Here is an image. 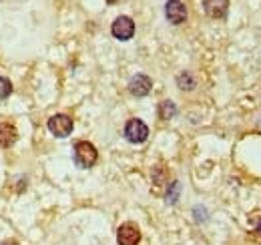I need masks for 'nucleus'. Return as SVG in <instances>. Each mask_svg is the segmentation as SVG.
I'll use <instances>...</instances> for the list:
<instances>
[{
    "mask_svg": "<svg viewBox=\"0 0 261 245\" xmlns=\"http://www.w3.org/2000/svg\"><path fill=\"white\" fill-rule=\"evenodd\" d=\"M98 159V153L95 145H91L89 141H81L74 145V163L81 169H91Z\"/></svg>",
    "mask_w": 261,
    "mask_h": 245,
    "instance_id": "1",
    "label": "nucleus"
},
{
    "mask_svg": "<svg viewBox=\"0 0 261 245\" xmlns=\"http://www.w3.org/2000/svg\"><path fill=\"white\" fill-rule=\"evenodd\" d=\"M125 137L133 145H141L149 137V127L143 121H139V119H130L127 122V127H125Z\"/></svg>",
    "mask_w": 261,
    "mask_h": 245,
    "instance_id": "2",
    "label": "nucleus"
},
{
    "mask_svg": "<svg viewBox=\"0 0 261 245\" xmlns=\"http://www.w3.org/2000/svg\"><path fill=\"white\" fill-rule=\"evenodd\" d=\"M165 16L171 24H183L187 18V8L181 0H169L165 4Z\"/></svg>",
    "mask_w": 261,
    "mask_h": 245,
    "instance_id": "3",
    "label": "nucleus"
},
{
    "mask_svg": "<svg viewBox=\"0 0 261 245\" xmlns=\"http://www.w3.org/2000/svg\"><path fill=\"white\" fill-rule=\"evenodd\" d=\"M72 119L68 115H55L48 119V129L57 137H68L72 133Z\"/></svg>",
    "mask_w": 261,
    "mask_h": 245,
    "instance_id": "4",
    "label": "nucleus"
},
{
    "mask_svg": "<svg viewBox=\"0 0 261 245\" xmlns=\"http://www.w3.org/2000/svg\"><path fill=\"white\" fill-rule=\"evenodd\" d=\"M117 241L119 245H139L141 241V231L135 223H123L117 231Z\"/></svg>",
    "mask_w": 261,
    "mask_h": 245,
    "instance_id": "5",
    "label": "nucleus"
},
{
    "mask_svg": "<svg viewBox=\"0 0 261 245\" xmlns=\"http://www.w3.org/2000/svg\"><path fill=\"white\" fill-rule=\"evenodd\" d=\"M113 36L119 38V40H129L135 34V22L130 20L129 16H119L115 22H113Z\"/></svg>",
    "mask_w": 261,
    "mask_h": 245,
    "instance_id": "6",
    "label": "nucleus"
},
{
    "mask_svg": "<svg viewBox=\"0 0 261 245\" xmlns=\"http://www.w3.org/2000/svg\"><path fill=\"white\" fill-rule=\"evenodd\" d=\"M153 89V81L147 75H135L129 83V91L135 96H147Z\"/></svg>",
    "mask_w": 261,
    "mask_h": 245,
    "instance_id": "7",
    "label": "nucleus"
},
{
    "mask_svg": "<svg viewBox=\"0 0 261 245\" xmlns=\"http://www.w3.org/2000/svg\"><path fill=\"white\" fill-rule=\"evenodd\" d=\"M229 10V0H205V12L211 18H223Z\"/></svg>",
    "mask_w": 261,
    "mask_h": 245,
    "instance_id": "8",
    "label": "nucleus"
},
{
    "mask_svg": "<svg viewBox=\"0 0 261 245\" xmlns=\"http://www.w3.org/2000/svg\"><path fill=\"white\" fill-rule=\"evenodd\" d=\"M16 139H18L16 127L10 125V122H0V145L2 147H10V145H14Z\"/></svg>",
    "mask_w": 261,
    "mask_h": 245,
    "instance_id": "9",
    "label": "nucleus"
},
{
    "mask_svg": "<svg viewBox=\"0 0 261 245\" xmlns=\"http://www.w3.org/2000/svg\"><path fill=\"white\" fill-rule=\"evenodd\" d=\"M175 115H177V107H175L173 101H163V103L159 105V119L169 121V119H173Z\"/></svg>",
    "mask_w": 261,
    "mask_h": 245,
    "instance_id": "10",
    "label": "nucleus"
},
{
    "mask_svg": "<svg viewBox=\"0 0 261 245\" xmlns=\"http://www.w3.org/2000/svg\"><path fill=\"white\" fill-rule=\"evenodd\" d=\"M177 83H179V87H181L183 91H191V89L195 87V81L191 79V75H189V72H183V75H179Z\"/></svg>",
    "mask_w": 261,
    "mask_h": 245,
    "instance_id": "11",
    "label": "nucleus"
},
{
    "mask_svg": "<svg viewBox=\"0 0 261 245\" xmlns=\"http://www.w3.org/2000/svg\"><path fill=\"white\" fill-rule=\"evenodd\" d=\"M179 191H181V185L179 181H173L171 183V189H169V193H167V203H177V199H179Z\"/></svg>",
    "mask_w": 261,
    "mask_h": 245,
    "instance_id": "12",
    "label": "nucleus"
},
{
    "mask_svg": "<svg viewBox=\"0 0 261 245\" xmlns=\"http://www.w3.org/2000/svg\"><path fill=\"white\" fill-rule=\"evenodd\" d=\"M10 92H12V85H10V81H8V79H4V77H0V101H2V99H6Z\"/></svg>",
    "mask_w": 261,
    "mask_h": 245,
    "instance_id": "13",
    "label": "nucleus"
},
{
    "mask_svg": "<svg viewBox=\"0 0 261 245\" xmlns=\"http://www.w3.org/2000/svg\"><path fill=\"white\" fill-rule=\"evenodd\" d=\"M0 245H20L18 241H14V239H6V241H2Z\"/></svg>",
    "mask_w": 261,
    "mask_h": 245,
    "instance_id": "14",
    "label": "nucleus"
},
{
    "mask_svg": "<svg viewBox=\"0 0 261 245\" xmlns=\"http://www.w3.org/2000/svg\"><path fill=\"white\" fill-rule=\"evenodd\" d=\"M107 2H111V4H115V2H119V0H107Z\"/></svg>",
    "mask_w": 261,
    "mask_h": 245,
    "instance_id": "15",
    "label": "nucleus"
}]
</instances>
